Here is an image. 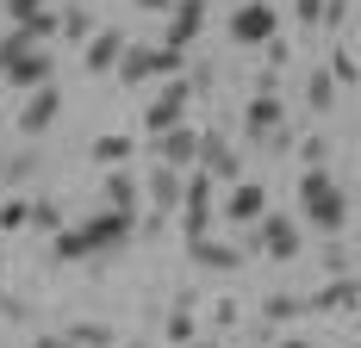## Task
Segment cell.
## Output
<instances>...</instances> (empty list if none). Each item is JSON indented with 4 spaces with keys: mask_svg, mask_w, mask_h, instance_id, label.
Wrapping results in <instances>:
<instances>
[{
    "mask_svg": "<svg viewBox=\"0 0 361 348\" xmlns=\"http://www.w3.org/2000/svg\"><path fill=\"white\" fill-rule=\"evenodd\" d=\"M299 224H312V230H324V237H336V230L349 224V193H343V180H336L324 162L299 174Z\"/></svg>",
    "mask_w": 361,
    "mask_h": 348,
    "instance_id": "1",
    "label": "cell"
},
{
    "mask_svg": "<svg viewBox=\"0 0 361 348\" xmlns=\"http://www.w3.org/2000/svg\"><path fill=\"white\" fill-rule=\"evenodd\" d=\"M180 230H187V243L193 237H206L212 230V218H218V180L206 168H187V187H180Z\"/></svg>",
    "mask_w": 361,
    "mask_h": 348,
    "instance_id": "2",
    "label": "cell"
},
{
    "mask_svg": "<svg viewBox=\"0 0 361 348\" xmlns=\"http://www.w3.org/2000/svg\"><path fill=\"white\" fill-rule=\"evenodd\" d=\"M224 32H231L237 50H262L268 37H281V13H274L268 0H243V6L224 19Z\"/></svg>",
    "mask_w": 361,
    "mask_h": 348,
    "instance_id": "3",
    "label": "cell"
},
{
    "mask_svg": "<svg viewBox=\"0 0 361 348\" xmlns=\"http://www.w3.org/2000/svg\"><path fill=\"white\" fill-rule=\"evenodd\" d=\"M187 100H193V81H187V75H169V81L156 87V100L144 106V137H156V131H175V125H187Z\"/></svg>",
    "mask_w": 361,
    "mask_h": 348,
    "instance_id": "4",
    "label": "cell"
},
{
    "mask_svg": "<svg viewBox=\"0 0 361 348\" xmlns=\"http://www.w3.org/2000/svg\"><path fill=\"white\" fill-rule=\"evenodd\" d=\"M250 249H262L268 261H299V218L268 211L262 224H250Z\"/></svg>",
    "mask_w": 361,
    "mask_h": 348,
    "instance_id": "5",
    "label": "cell"
},
{
    "mask_svg": "<svg viewBox=\"0 0 361 348\" xmlns=\"http://www.w3.org/2000/svg\"><path fill=\"white\" fill-rule=\"evenodd\" d=\"M81 230H87V243H94V261H100V255H118V249L137 237V211H112V206H100L87 224H81Z\"/></svg>",
    "mask_w": 361,
    "mask_h": 348,
    "instance_id": "6",
    "label": "cell"
},
{
    "mask_svg": "<svg viewBox=\"0 0 361 348\" xmlns=\"http://www.w3.org/2000/svg\"><path fill=\"white\" fill-rule=\"evenodd\" d=\"M274 131H287V100L274 87H255V100L243 106V137L250 143H268Z\"/></svg>",
    "mask_w": 361,
    "mask_h": 348,
    "instance_id": "7",
    "label": "cell"
},
{
    "mask_svg": "<svg viewBox=\"0 0 361 348\" xmlns=\"http://www.w3.org/2000/svg\"><path fill=\"white\" fill-rule=\"evenodd\" d=\"M200 168L212 174L218 187H231V180H243V149L224 131H200Z\"/></svg>",
    "mask_w": 361,
    "mask_h": 348,
    "instance_id": "8",
    "label": "cell"
},
{
    "mask_svg": "<svg viewBox=\"0 0 361 348\" xmlns=\"http://www.w3.org/2000/svg\"><path fill=\"white\" fill-rule=\"evenodd\" d=\"M0 81L6 87H19V94H32V87H44V81H56V50H19L6 69H0Z\"/></svg>",
    "mask_w": 361,
    "mask_h": 348,
    "instance_id": "9",
    "label": "cell"
},
{
    "mask_svg": "<svg viewBox=\"0 0 361 348\" xmlns=\"http://www.w3.org/2000/svg\"><path fill=\"white\" fill-rule=\"evenodd\" d=\"M56 118H63V87H56V81L32 87V94H25V106H19V131H25V137H44Z\"/></svg>",
    "mask_w": 361,
    "mask_h": 348,
    "instance_id": "10",
    "label": "cell"
},
{
    "mask_svg": "<svg viewBox=\"0 0 361 348\" xmlns=\"http://www.w3.org/2000/svg\"><path fill=\"white\" fill-rule=\"evenodd\" d=\"M218 211H224L231 224H243V230H250V224L268 218V187H262V180H231V193L218 199Z\"/></svg>",
    "mask_w": 361,
    "mask_h": 348,
    "instance_id": "11",
    "label": "cell"
},
{
    "mask_svg": "<svg viewBox=\"0 0 361 348\" xmlns=\"http://www.w3.org/2000/svg\"><path fill=\"white\" fill-rule=\"evenodd\" d=\"M149 156L169 162V168H200V131H193V125L156 131V137H149Z\"/></svg>",
    "mask_w": 361,
    "mask_h": 348,
    "instance_id": "12",
    "label": "cell"
},
{
    "mask_svg": "<svg viewBox=\"0 0 361 348\" xmlns=\"http://www.w3.org/2000/svg\"><path fill=\"white\" fill-rule=\"evenodd\" d=\"M125 44H131V37L118 32V25H100V32L81 44V69L94 75V81H100V75H112V69H118V56H125Z\"/></svg>",
    "mask_w": 361,
    "mask_h": 348,
    "instance_id": "13",
    "label": "cell"
},
{
    "mask_svg": "<svg viewBox=\"0 0 361 348\" xmlns=\"http://www.w3.org/2000/svg\"><path fill=\"white\" fill-rule=\"evenodd\" d=\"M349 305H361V280L355 274H330L312 299H305V317H330V311H349Z\"/></svg>",
    "mask_w": 361,
    "mask_h": 348,
    "instance_id": "14",
    "label": "cell"
},
{
    "mask_svg": "<svg viewBox=\"0 0 361 348\" xmlns=\"http://www.w3.org/2000/svg\"><path fill=\"white\" fill-rule=\"evenodd\" d=\"M187 255H193V268H206V274H237V268L250 261V249L218 243V237H193V243H187Z\"/></svg>",
    "mask_w": 361,
    "mask_h": 348,
    "instance_id": "15",
    "label": "cell"
},
{
    "mask_svg": "<svg viewBox=\"0 0 361 348\" xmlns=\"http://www.w3.org/2000/svg\"><path fill=\"white\" fill-rule=\"evenodd\" d=\"M200 32H206V0H175V6H169V37H162V44L193 50Z\"/></svg>",
    "mask_w": 361,
    "mask_h": 348,
    "instance_id": "16",
    "label": "cell"
},
{
    "mask_svg": "<svg viewBox=\"0 0 361 348\" xmlns=\"http://www.w3.org/2000/svg\"><path fill=\"white\" fill-rule=\"evenodd\" d=\"M137 199H144L137 174H131V168H106V180H100V206H112V211H137Z\"/></svg>",
    "mask_w": 361,
    "mask_h": 348,
    "instance_id": "17",
    "label": "cell"
},
{
    "mask_svg": "<svg viewBox=\"0 0 361 348\" xmlns=\"http://www.w3.org/2000/svg\"><path fill=\"white\" fill-rule=\"evenodd\" d=\"M50 261H56V268H81V261H94L87 230H81V224H63V230L50 237Z\"/></svg>",
    "mask_w": 361,
    "mask_h": 348,
    "instance_id": "18",
    "label": "cell"
},
{
    "mask_svg": "<svg viewBox=\"0 0 361 348\" xmlns=\"http://www.w3.org/2000/svg\"><path fill=\"white\" fill-rule=\"evenodd\" d=\"M180 187H187V168H169V162H156V168H149V206L156 211H175L180 206Z\"/></svg>",
    "mask_w": 361,
    "mask_h": 348,
    "instance_id": "19",
    "label": "cell"
},
{
    "mask_svg": "<svg viewBox=\"0 0 361 348\" xmlns=\"http://www.w3.org/2000/svg\"><path fill=\"white\" fill-rule=\"evenodd\" d=\"M100 168H125L131 156H137V137H125V131H106V137H94V149H87Z\"/></svg>",
    "mask_w": 361,
    "mask_h": 348,
    "instance_id": "20",
    "label": "cell"
},
{
    "mask_svg": "<svg viewBox=\"0 0 361 348\" xmlns=\"http://www.w3.org/2000/svg\"><path fill=\"white\" fill-rule=\"evenodd\" d=\"M193 305H200V292H175V311H169V323H162V330H169V342H193Z\"/></svg>",
    "mask_w": 361,
    "mask_h": 348,
    "instance_id": "21",
    "label": "cell"
},
{
    "mask_svg": "<svg viewBox=\"0 0 361 348\" xmlns=\"http://www.w3.org/2000/svg\"><path fill=\"white\" fill-rule=\"evenodd\" d=\"M293 317H305V299L299 292H268L262 299V323H293Z\"/></svg>",
    "mask_w": 361,
    "mask_h": 348,
    "instance_id": "22",
    "label": "cell"
},
{
    "mask_svg": "<svg viewBox=\"0 0 361 348\" xmlns=\"http://www.w3.org/2000/svg\"><path fill=\"white\" fill-rule=\"evenodd\" d=\"M69 342L75 348H118V330L112 323H69Z\"/></svg>",
    "mask_w": 361,
    "mask_h": 348,
    "instance_id": "23",
    "label": "cell"
},
{
    "mask_svg": "<svg viewBox=\"0 0 361 348\" xmlns=\"http://www.w3.org/2000/svg\"><path fill=\"white\" fill-rule=\"evenodd\" d=\"M305 106H312V112H330V106H336V81H330V69L305 75Z\"/></svg>",
    "mask_w": 361,
    "mask_h": 348,
    "instance_id": "24",
    "label": "cell"
},
{
    "mask_svg": "<svg viewBox=\"0 0 361 348\" xmlns=\"http://www.w3.org/2000/svg\"><path fill=\"white\" fill-rule=\"evenodd\" d=\"M19 32L32 37V44H56V37H63V13H50V6H44V13H37V19H25Z\"/></svg>",
    "mask_w": 361,
    "mask_h": 348,
    "instance_id": "25",
    "label": "cell"
},
{
    "mask_svg": "<svg viewBox=\"0 0 361 348\" xmlns=\"http://www.w3.org/2000/svg\"><path fill=\"white\" fill-rule=\"evenodd\" d=\"M330 81H336V87H355L361 81V63L349 56V50H330Z\"/></svg>",
    "mask_w": 361,
    "mask_h": 348,
    "instance_id": "26",
    "label": "cell"
},
{
    "mask_svg": "<svg viewBox=\"0 0 361 348\" xmlns=\"http://www.w3.org/2000/svg\"><path fill=\"white\" fill-rule=\"evenodd\" d=\"M63 37L87 44V37H94V13H87V6H69V13H63Z\"/></svg>",
    "mask_w": 361,
    "mask_h": 348,
    "instance_id": "27",
    "label": "cell"
},
{
    "mask_svg": "<svg viewBox=\"0 0 361 348\" xmlns=\"http://www.w3.org/2000/svg\"><path fill=\"white\" fill-rule=\"evenodd\" d=\"M32 230H50V237H56V230H63V206H56V199H32Z\"/></svg>",
    "mask_w": 361,
    "mask_h": 348,
    "instance_id": "28",
    "label": "cell"
},
{
    "mask_svg": "<svg viewBox=\"0 0 361 348\" xmlns=\"http://www.w3.org/2000/svg\"><path fill=\"white\" fill-rule=\"evenodd\" d=\"M32 224V199H0V230H25Z\"/></svg>",
    "mask_w": 361,
    "mask_h": 348,
    "instance_id": "29",
    "label": "cell"
},
{
    "mask_svg": "<svg viewBox=\"0 0 361 348\" xmlns=\"http://www.w3.org/2000/svg\"><path fill=\"white\" fill-rule=\"evenodd\" d=\"M32 174H37V149H19V156H6L0 180H32Z\"/></svg>",
    "mask_w": 361,
    "mask_h": 348,
    "instance_id": "30",
    "label": "cell"
},
{
    "mask_svg": "<svg viewBox=\"0 0 361 348\" xmlns=\"http://www.w3.org/2000/svg\"><path fill=\"white\" fill-rule=\"evenodd\" d=\"M44 6H50V0H0V13H6L13 25H25V19H37Z\"/></svg>",
    "mask_w": 361,
    "mask_h": 348,
    "instance_id": "31",
    "label": "cell"
},
{
    "mask_svg": "<svg viewBox=\"0 0 361 348\" xmlns=\"http://www.w3.org/2000/svg\"><path fill=\"white\" fill-rule=\"evenodd\" d=\"M0 317H6V323H32V299H19V292H6V299H0Z\"/></svg>",
    "mask_w": 361,
    "mask_h": 348,
    "instance_id": "32",
    "label": "cell"
},
{
    "mask_svg": "<svg viewBox=\"0 0 361 348\" xmlns=\"http://www.w3.org/2000/svg\"><path fill=\"white\" fill-rule=\"evenodd\" d=\"M262 50H268V69H274V75H281V69L293 63V44H287V37H268Z\"/></svg>",
    "mask_w": 361,
    "mask_h": 348,
    "instance_id": "33",
    "label": "cell"
},
{
    "mask_svg": "<svg viewBox=\"0 0 361 348\" xmlns=\"http://www.w3.org/2000/svg\"><path fill=\"white\" fill-rule=\"evenodd\" d=\"M187 81H193V94H206V87L218 81V69L212 63H187Z\"/></svg>",
    "mask_w": 361,
    "mask_h": 348,
    "instance_id": "34",
    "label": "cell"
},
{
    "mask_svg": "<svg viewBox=\"0 0 361 348\" xmlns=\"http://www.w3.org/2000/svg\"><path fill=\"white\" fill-rule=\"evenodd\" d=\"M293 13H299V25H324V0H293Z\"/></svg>",
    "mask_w": 361,
    "mask_h": 348,
    "instance_id": "35",
    "label": "cell"
},
{
    "mask_svg": "<svg viewBox=\"0 0 361 348\" xmlns=\"http://www.w3.org/2000/svg\"><path fill=\"white\" fill-rule=\"evenodd\" d=\"M324 149H330L324 137H305V143H299V156H305V168H318V162H324Z\"/></svg>",
    "mask_w": 361,
    "mask_h": 348,
    "instance_id": "36",
    "label": "cell"
},
{
    "mask_svg": "<svg viewBox=\"0 0 361 348\" xmlns=\"http://www.w3.org/2000/svg\"><path fill=\"white\" fill-rule=\"evenodd\" d=\"M349 19V0H324V25H343Z\"/></svg>",
    "mask_w": 361,
    "mask_h": 348,
    "instance_id": "37",
    "label": "cell"
},
{
    "mask_svg": "<svg viewBox=\"0 0 361 348\" xmlns=\"http://www.w3.org/2000/svg\"><path fill=\"white\" fill-rule=\"evenodd\" d=\"M32 348H75V342H69V330H63V336H37Z\"/></svg>",
    "mask_w": 361,
    "mask_h": 348,
    "instance_id": "38",
    "label": "cell"
},
{
    "mask_svg": "<svg viewBox=\"0 0 361 348\" xmlns=\"http://www.w3.org/2000/svg\"><path fill=\"white\" fill-rule=\"evenodd\" d=\"M131 6H144V13H169L175 0H131Z\"/></svg>",
    "mask_w": 361,
    "mask_h": 348,
    "instance_id": "39",
    "label": "cell"
},
{
    "mask_svg": "<svg viewBox=\"0 0 361 348\" xmlns=\"http://www.w3.org/2000/svg\"><path fill=\"white\" fill-rule=\"evenodd\" d=\"M274 348H312V342H305V336H281Z\"/></svg>",
    "mask_w": 361,
    "mask_h": 348,
    "instance_id": "40",
    "label": "cell"
},
{
    "mask_svg": "<svg viewBox=\"0 0 361 348\" xmlns=\"http://www.w3.org/2000/svg\"><path fill=\"white\" fill-rule=\"evenodd\" d=\"M118 348H149V342H144V336H118Z\"/></svg>",
    "mask_w": 361,
    "mask_h": 348,
    "instance_id": "41",
    "label": "cell"
},
{
    "mask_svg": "<svg viewBox=\"0 0 361 348\" xmlns=\"http://www.w3.org/2000/svg\"><path fill=\"white\" fill-rule=\"evenodd\" d=\"M0 69H6V50H0Z\"/></svg>",
    "mask_w": 361,
    "mask_h": 348,
    "instance_id": "42",
    "label": "cell"
},
{
    "mask_svg": "<svg viewBox=\"0 0 361 348\" xmlns=\"http://www.w3.org/2000/svg\"><path fill=\"white\" fill-rule=\"evenodd\" d=\"M355 149H361V137H355Z\"/></svg>",
    "mask_w": 361,
    "mask_h": 348,
    "instance_id": "43",
    "label": "cell"
},
{
    "mask_svg": "<svg viewBox=\"0 0 361 348\" xmlns=\"http://www.w3.org/2000/svg\"><path fill=\"white\" fill-rule=\"evenodd\" d=\"M355 280H361V274H355Z\"/></svg>",
    "mask_w": 361,
    "mask_h": 348,
    "instance_id": "44",
    "label": "cell"
}]
</instances>
